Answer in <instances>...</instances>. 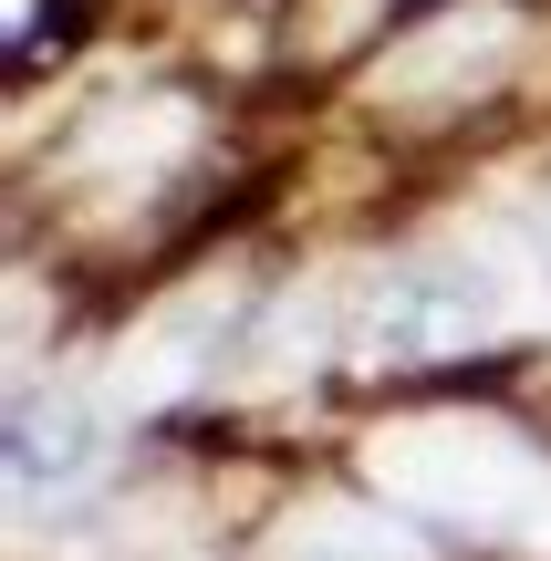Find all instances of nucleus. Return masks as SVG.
<instances>
[{"label":"nucleus","mask_w":551,"mask_h":561,"mask_svg":"<svg viewBox=\"0 0 551 561\" xmlns=\"http://www.w3.org/2000/svg\"><path fill=\"white\" fill-rule=\"evenodd\" d=\"M94 437H104V426H94V405H53V416H21V426H11V479H21V489H42V479H53V489H73L83 468L104 458Z\"/></svg>","instance_id":"obj_7"},{"label":"nucleus","mask_w":551,"mask_h":561,"mask_svg":"<svg viewBox=\"0 0 551 561\" xmlns=\"http://www.w3.org/2000/svg\"><path fill=\"white\" fill-rule=\"evenodd\" d=\"M271 561H427V541L395 530L386 510H312V520H291V541Z\"/></svg>","instance_id":"obj_6"},{"label":"nucleus","mask_w":551,"mask_h":561,"mask_svg":"<svg viewBox=\"0 0 551 561\" xmlns=\"http://www.w3.org/2000/svg\"><path fill=\"white\" fill-rule=\"evenodd\" d=\"M187 136H198V115L177 94H136V104H104L73 136V167H167Z\"/></svg>","instance_id":"obj_5"},{"label":"nucleus","mask_w":551,"mask_h":561,"mask_svg":"<svg viewBox=\"0 0 551 561\" xmlns=\"http://www.w3.org/2000/svg\"><path fill=\"white\" fill-rule=\"evenodd\" d=\"M198 364H219V301H177V312H157L136 343H125L115 364V396L125 405H167Z\"/></svg>","instance_id":"obj_4"},{"label":"nucleus","mask_w":551,"mask_h":561,"mask_svg":"<svg viewBox=\"0 0 551 561\" xmlns=\"http://www.w3.org/2000/svg\"><path fill=\"white\" fill-rule=\"evenodd\" d=\"M312 354H323V291H291L282 312L261 322V343H250V375H240V385H282V375H302Z\"/></svg>","instance_id":"obj_8"},{"label":"nucleus","mask_w":551,"mask_h":561,"mask_svg":"<svg viewBox=\"0 0 551 561\" xmlns=\"http://www.w3.org/2000/svg\"><path fill=\"white\" fill-rule=\"evenodd\" d=\"M510 322V291L490 271H395L375 280V312H365V354H448V343H490Z\"/></svg>","instance_id":"obj_2"},{"label":"nucleus","mask_w":551,"mask_h":561,"mask_svg":"<svg viewBox=\"0 0 551 561\" xmlns=\"http://www.w3.org/2000/svg\"><path fill=\"white\" fill-rule=\"evenodd\" d=\"M531 541L551 551V479H541V500H531Z\"/></svg>","instance_id":"obj_9"},{"label":"nucleus","mask_w":551,"mask_h":561,"mask_svg":"<svg viewBox=\"0 0 551 561\" xmlns=\"http://www.w3.org/2000/svg\"><path fill=\"white\" fill-rule=\"evenodd\" d=\"M520 53V11L500 0H469V11H437L427 32H406L386 62H375V94L386 104H458Z\"/></svg>","instance_id":"obj_3"},{"label":"nucleus","mask_w":551,"mask_h":561,"mask_svg":"<svg viewBox=\"0 0 551 561\" xmlns=\"http://www.w3.org/2000/svg\"><path fill=\"white\" fill-rule=\"evenodd\" d=\"M375 489L427 520H531L541 458L490 416H416L375 437Z\"/></svg>","instance_id":"obj_1"}]
</instances>
